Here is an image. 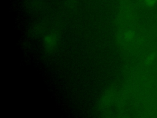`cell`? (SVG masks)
<instances>
[{
    "instance_id": "obj_1",
    "label": "cell",
    "mask_w": 157,
    "mask_h": 118,
    "mask_svg": "<svg viewBox=\"0 0 157 118\" xmlns=\"http://www.w3.org/2000/svg\"><path fill=\"white\" fill-rule=\"evenodd\" d=\"M55 37L52 35L48 36L45 40V44L47 46H48V48H50L53 46V44H55Z\"/></svg>"
},
{
    "instance_id": "obj_4",
    "label": "cell",
    "mask_w": 157,
    "mask_h": 118,
    "mask_svg": "<svg viewBox=\"0 0 157 118\" xmlns=\"http://www.w3.org/2000/svg\"><path fill=\"white\" fill-rule=\"evenodd\" d=\"M132 36H133V33H132L131 31H129V32H128V33H126V37H127L128 39L132 38Z\"/></svg>"
},
{
    "instance_id": "obj_3",
    "label": "cell",
    "mask_w": 157,
    "mask_h": 118,
    "mask_svg": "<svg viewBox=\"0 0 157 118\" xmlns=\"http://www.w3.org/2000/svg\"><path fill=\"white\" fill-rule=\"evenodd\" d=\"M154 58H155V55H154L153 54L150 55L147 58V63H151V61L153 60Z\"/></svg>"
},
{
    "instance_id": "obj_2",
    "label": "cell",
    "mask_w": 157,
    "mask_h": 118,
    "mask_svg": "<svg viewBox=\"0 0 157 118\" xmlns=\"http://www.w3.org/2000/svg\"><path fill=\"white\" fill-rule=\"evenodd\" d=\"M145 4L148 7H152L157 2V0H144Z\"/></svg>"
}]
</instances>
